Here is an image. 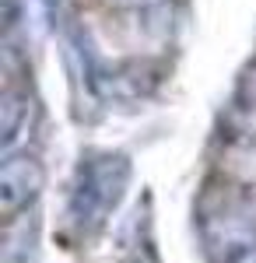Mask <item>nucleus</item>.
Returning <instances> with one entry per match:
<instances>
[{
	"mask_svg": "<svg viewBox=\"0 0 256 263\" xmlns=\"http://www.w3.org/2000/svg\"><path fill=\"white\" fill-rule=\"evenodd\" d=\"M239 263H256V249H253V253H246V256H242Z\"/></svg>",
	"mask_w": 256,
	"mask_h": 263,
	"instance_id": "nucleus-1",
	"label": "nucleus"
}]
</instances>
